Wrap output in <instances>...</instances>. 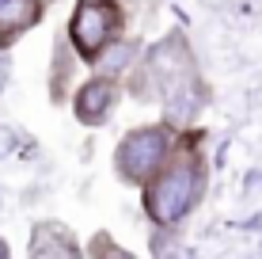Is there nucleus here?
<instances>
[{"label": "nucleus", "instance_id": "nucleus-2", "mask_svg": "<svg viewBox=\"0 0 262 259\" xmlns=\"http://www.w3.org/2000/svg\"><path fill=\"white\" fill-rule=\"evenodd\" d=\"M209 191V160L202 130H179L167 164L141 187V210L160 233H175L205 202Z\"/></svg>", "mask_w": 262, "mask_h": 259}, {"label": "nucleus", "instance_id": "nucleus-9", "mask_svg": "<svg viewBox=\"0 0 262 259\" xmlns=\"http://www.w3.org/2000/svg\"><path fill=\"white\" fill-rule=\"evenodd\" d=\"M0 259H12V252H8V244L0 240Z\"/></svg>", "mask_w": 262, "mask_h": 259}, {"label": "nucleus", "instance_id": "nucleus-8", "mask_svg": "<svg viewBox=\"0 0 262 259\" xmlns=\"http://www.w3.org/2000/svg\"><path fill=\"white\" fill-rule=\"evenodd\" d=\"M84 255H88V259H141V255H133L125 244H118L111 233H95V236L84 244Z\"/></svg>", "mask_w": 262, "mask_h": 259}, {"label": "nucleus", "instance_id": "nucleus-6", "mask_svg": "<svg viewBox=\"0 0 262 259\" xmlns=\"http://www.w3.org/2000/svg\"><path fill=\"white\" fill-rule=\"evenodd\" d=\"M27 259H88L84 244L69 233L57 221H38L31 233V248H27Z\"/></svg>", "mask_w": 262, "mask_h": 259}, {"label": "nucleus", "instance_id": "nucleus-5", "mask_svg": "<svg viewBox=\"0 0 262 259\" xmlns=\"http://www.w3.org/2000/svg\"><path fill=\"white\" fill-rule=\"evenodd\" d=\"M122 95H125L122 80L92 73L88 80H80L72 88V114H76L80 126H106L114 118V111H118Z\"/></svg>", "mask_w": 262, "mask_h": 259}, {"label": "nucleus", "instance_id": "nucleus-3", "mask_svg": "<svg viewBox=\"0 0 262 259\" xmlns=\"http://www.w3.org/2000/svg\"><path fill=\"white\" fill-rule=\"evenodd\" d=\"M69 53L80 65H92L106 50H114L125 38V8L122 0H76L65 27Z\"/></svg>", "mask_w": 262, "mask_h": 259}, {"label": "nucleus", "instance_id": "nucleus-1", "mask_svg": "<svg viewBox=\"0 0 262 259\" xmlns=\"http://www.w3.org/2000/svg\"><path fill=\"white\" fill-rule=\"evenodd\" d=\"M122 88L141 103H160L164 122L175 130H194L198 114L209 99V88L183 31H167L160 42H152L137 57V65L125 73Z\"/></svg>", "mask_w": 262, "mask_h": 259}, {"label": "nucleus", "instance_id": "nucleus-4", "mask_svg": "<svg viewBox=\"0 0 262 259\" xmlns=\"http://www.w3.org/2000/svg\"><path fill=\"white\" fill-rule=\"evenodd\" d=\"M179 141V130L167 126L164 118L160 122H148V126H133L125 130L114 145V175L125 183V187H141L167 164L171 149Z\"/></svg>", "mask_w": 262, "mask_h": 259}, {"label": "nucleus", "instance_id": "nucleus-7", "mask_svg": "<svg viewBox=\"0 0 262 259\" xmlns=\"http://www.w3.org/2000/svg\"><path fill=\"white\" fill-rule=\"evenodd\" d=\"M42 15H46V0H0V42L8 46L23 31L38 27Z\"/></svg>", "mask_w": 262, "mask_h": 259}]
</instances>
